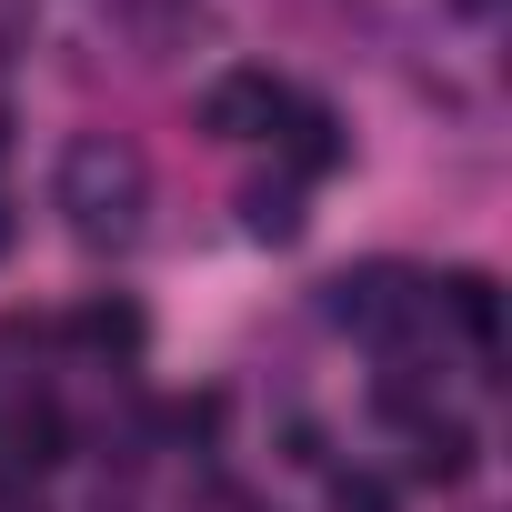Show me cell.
<instances>
[{
	"label": "cell",
	"mask_w": 512,
	"mask_h": 512,
	"mask_svg": "<svg viewBox=\"0 0 512 512\" xmlns=\"http://www.w3.org/2000/svg\"><path fill=\"white\" fill-rule=\"evenodd\" d=\"M472 462H482V452H472L462 422H422V432H412V482H442V492H452V482H472Z\"/></svg>",
	"instance_id": "5"
},
{
	"label": "cell",
	"mask_w": 512,
	"mask_h": 512,
	"mask_svg": "<svg viewBox=\"0 0 512 512\" xmlns=\"http://www.w3.org/2000/svg\"><path fill=\"white\" fill-rule=\"evenodd\" d=\"M322 312H332L342 332H402V322L422 312V292H412L402 262H362V272H342V282L322 292Z\"/></svg>",
	"instance_id": "2"
},
{
	"label": "cell",
	"mask_w": 512,
	"mask_h": 512,
	"mask_svg": "<svg viewBox=\"0 0 512 512\" xmlns=\"http://www.w3.org/2000/svg\"><path fill=\"white\" fill-rule=\"evenodd\" d=\"M11 452H21V472H31V462H61V452H71L61 402H21V412H11Z\"/></svg>",
	"instance_id": "7"
},
{
	"label": "cell",
	"mask_w": 512,
	"mask_h": 512,
	"mask_svg": "<svg viewBox=\"0 0 512 512\" xmlns=\"http://www.w3.org/2000/svg\"><path fill=\"white\" fill-rule=\"evenodd\" d=\"M241 231L251 241H292L302 231V181H251L241 191Z\"/></svg>",
	"instance_id": "6"
},
{
	"label": "cell",
	"mask_w": 512,
	"mask_h": 512,
	"mask_svg": "<svg viewBox=\"0 0 512 512\" xmlns=\"http://www.w3.org/2000/svg\"><path fill=\"white\" fill-rule=\"evenodd\" d=\"M21 482V452H11V432H0V492H11Z\"/></svg>",
	"instance_id": "12"
},
{
	"label": "cell",
	"mask_w": 512,
	"mask_h": 512,
	"mask_svg": "<svg viewBox=\"0 0 512 512\" xmlns=\"http://www.w3.org/2000/svg\"><path fill=\"white\" fill-rule=\"evenodd\" d=\"M282 151H292V181H322L352 141H342V121L322 101H282Z\"/></svg>",
	"instance_id": "4"
},
{
	"label": "cell",
	"mask_w": 512,
	"mask_h": 512,
	"mask_svg": "<svg viewBox=\"0 0 512 512\" xmlns=\"http://www.w3.org/2000/svg\"><path fill=\"white\" fill-rule=\"evenodd\" d=\"M141 201H151V171H141V151H131V141L81 131V141L61 151V211H71V231H81V241H131Z\"/></svg>",
	"instance_id": "1"
},
{
	"label": "cell",
	"mask_w": 512,
	"mask_h": 512,
	"mask_svg": "<svg viewBox=\"0 0 512 512\" xmlns=\"http://www.w3.org/2000/svg\"><path fill=\"white\" fill-rule=\"evenodd\" d=\"M171 432H181V442H211V432H221V402H211V392H201V402H181V412H171Z\"/></svg>",
	"instance_id": "11"
},
{
	"label": "cell",
	"mask_w": 512,
	"mask_h": 512,
	"mask_svg": "<svg viewBox=\"0 0 512 512\" xmlns=\"http://www.w3.org/2000/svg\"><path fill=\"white\" fill-rule=\"evenodd\" d=\"M71 342H91V352H141V312H131V302H81V312H71Z\"/></svg>",
	"instance_id": "8"
},
{
	"label": "cell",
	"mask_w": 512,
	"mask_h": 512,
	"mask_svg": "<svg viewBox=\"0 0 512 512\" xmlns=\"http://www.w3.org/2000/svg\"><path fill=\"white\" fill-rule=\"evenodd\" d=\"M452 322H462L472 342H492V322H502V302H492V272H452Z\"/></svg>",
	"instance_id": "9"
},
{
	"label": "cell",
	"mask_w": 512,
	"mask_h": 512,
	"mask_svg": "<svg viewBox=\"0 0 512 512\" xmlns=\"http://www.w3.org/2000/svg\"><path fill=\"white\" fill-rule=\"evenodd\" d=\"M0 151H11V111H0Z\"/></svg>",
	"instance_id": "14"
},
{
	"label": "cell",
	"mask_w": 512,
	"mask_h": 512,
	"mask_svg": "<svg viewBox=\"0 0 512 512\" xmlns=\"http://www.w3.org/2000/svg\"><path fill=\"white\" fill-rule=\"evenodd\" d=\"M332 512H392V482H372V472H342V482H332Z\"/></svg>",
	"instance_id": "10"
},
{
	"label": "cell",
	"mask_w": 512,
	"mask_h": 512,
	"mask_svg": "<svg viewBox=\"0 0 512 512\" xmlns=\"http://www.w3.org/2000/svg\"><path fill=\"white\" fill-rule=\"evenodd\" d=\"M0 251H11V201H0Z\"/></svg>",
	"instance_id": "13"
},
{
	"label": "cell",
	"mask_w": 512,
	"mask_h": 512,
	"mask_svg": "<svg viewBox=\"0 0 512 512\" xmlns=\"http://www.w3.org/2000/svg\"><path fill=\"white\" fill-rule=\"evenodd\" d=\"M282 101H292V91H282L272 71H221V81L201 91V131H211V141H262V131L282 121Z\"/></svg>",
	"instance_id": "3"
}]
</instances>
